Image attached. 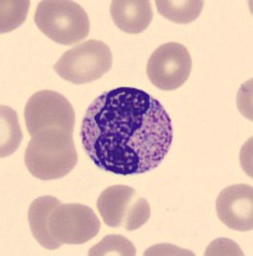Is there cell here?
I'll return each mask as SVG.
<instances>
[{
	"label": "cell",
	"mask_w": 253,
	"mask_h": 256,
	"mask_svg": "<svg viewBox=\"0 0 253 256\" xmlns=\"http://www.w3.org/2000/svg\"><path fill=\"white\" fill-rule=\"evenodd\" d=\"M84 152L105 172L142 174L160 166L173 142V124L159 100L136 88L97 96L81 124Z\"/></svg>",
	"instance_id": "cell-1"
},
{
	"label": "cell",
	"mask_w": 253,
	"mask_h": 256,
	"mask_svg": "<svg viewBox=\"0 0 253 256\" xmlns=\"http://www.w3.org/2000/svg\"><path fill=\"white\" fill-rule=\"evenodd\" d=\"M78 162L70 132L49 128L31 138L24 154L28 172L42 180L63 178L72 172Z\"/></svg>",
	"instance_id": "cell-2"
},
{
	"label": "cell",
	"mask_w": 253,
	"mask_h": 256,
	"mask_svg": "<svg viewBox=\"0 0 253 256\" xmlns=\"http://www.w3.org/2000/svg\"><path fill=\"white\" fill-rule=\"evenodd\" d=\"M35 24L45 36L61 45L77 44L87 38L90 32L86 10L69 0L40 2L35 13Z\"/></svg>",
	"instance_id": "cell-3"
},
{
	"label": "cell",
	"mask_w": 253,
	"mask_h": 256,
	"mask_svg": "<svg viewBox=\"0 0 253 256\" xmlns=\"http://www.w3.org/2000/svg\"><path fill=\"white\" fill-rule=\"evenodd\" d=\"M111 66L110 48L100 40H87L65 52L54 70L65 81L83 84L101 78L110 70Z\"/></svg>",
	"instance_id": "cell-4"
},
{
	"label": "cell",
	"mask_w": 253,
	"mask_h": 256,
	"mask_svg": "<svg viewBox=\"0 0 253 256\" xmlns=\"http://www.w3.org/2000/svg\"><path fill=\"white\" fill-rule=\"evenodd\" d=\"M27 131L35 137L49 128H61L73 134L76 116L69 100L51 90L38 91L28 99L24 108Z\"/></svg>",
	"instance_id": "cell-5"
},
{
	"label": "cell",
	"mask_w": 253,
	"mask_h": 256,
	"mask_svg": "<svg viewBox=\"0 0 253 256\" xmlns=\"http://www.w3.org/2000/svg\"><path fill=\"white\" fill-rule=\"evenodd\" d=\"M50 232L60 244H82L100 232L96 212L83 204H59L50 216Z\"/></svg>",
	"instance_id": "cell-6"
},
{
	"label": "cell",
	"mask_w": 253,
	"mask_h": 256,
	"mask_svg": "<svg viewBox=\"0 0 253 256\" xmlns=\"http://www.w3.org/2000/svg\"><path fill=\"white\" fill-rule=\"evenodd\" d=\"M192 58L186 46L168 42L157 48L147 63V77L163 91L182 88L191 76Z\"/></svg>",
	"instance_id": "cell-7"
},
{
	"label": "cell",
	"mask_w": 253,
	"mask_h": 256,
	"mask_svg": "<svg viewBox=\"0 0 253 256\" xmlns=\"http://www.w3.org/2000/svg\"><path fill=\"white\" fill-rule=\"evenodd\" d=\"M218 216L228 228L241 232L253 228V187L251 184H232L216 198Z\"/></svg>",
	"instance_id": "cell-8"
},
{
	"label": "cell",
	"mask_w": 253,
	"mask_h": 256,
	"mask_svg": "<svg viewBox=\"0 0 253 256\" xmlns=\"http://www.w3.org/2000/svg\"><path fill=\"white\" fill-rule=\"evenodd\" d=\"M136 198V190L124 184L104 190L97 200V210L104 223L113 228H124Z\"/></svg>",
	"instance_id": "cell-9"
},
{
	"label": "cell",
	"mask_w": 253,
	"mask_h": 256,
	"mask_svg": "<svg viewBox=\"0 0 253 256\" xmlns=\"http://www.w3.org/2000/svg\"><path fill=\"white\" fill-rule=\"evenodd\" d=\"M110 16L118 28L137 35L147 30L154 13L150 0H113Z\"/></svg>",
	"instance_id": "cell-10"
},
{
	"label": "cell",
	"mask_w": 253,
	"mask_h": 256,
	"mask_svg": "<svg viewBox=\"0 0 253 256\" xmlns=\"http://www.w3.org/2000/svg\"><path fill=\"white\" fill-rule=\"evenodd\" d=\"M60 201L54 196H41L32 201L28 209V223L36 241L47 250H56L61 246L50 232V216Z\"/></svg>",
	"instance_id": "cell-11"
},
{
	"label": "cell",
	"mask_w": 253,
	"mask_h": 256,
	"mask_svg": "<svg viewBox=\"0 0 253 256\" xmlns=\"http://www.w3.org/2000/svg\"><path fill=\"white\" fill-rule=\"evenodd\" d=\"M155 4L164 18L181 24L197 20L204 8L202 0H156Z\"/></svg>",
	"instance_id": "cell-12"
},
{
	"label": "cell",
	"mask_w": 253,
	"mask_h": 256,
	"mask_svg": "<svg viewBox=\"0 0 253 256\" xmlns=\"http://www.w3.org/2000/svg\"><path fill=\"white\" fill-rule=\"evenodd\" d=\"M1 144H0V156L5 158L15 152L22 142V131H20L18 116L13 109L1 105Z\"/></svg>",
	"instance_id": "cell-13"
},
{
	"label": "cell",
	"mask_w": 253,
	"mask_h": 256,
	"mask_svg": "<svg viewBox=\"0 0 253 256\" xmlns=\"http://www.w3.org/2000/svg\"><path fill=\"white\" fill-rule=\"evenodd\" d=\"M0 31L1 34L10 32L19 27L26 20L28 14L29 2L27 0H12V2H0Z\"/></svg>",
	"instance_id": "cell-14"
},
{
	"label": "cell",
	"mask_w": 253,
	"mask_h": 256,
	"mask_svg": "<svg viewBox=\"0 0 253 256\" xmlns=\"http://www.w3.org/2000/svg\"><path fill=\"white\" fill-rule=\"evenodd\" d=\"M88 255L134 256L136 255V248H134L133 244L122 234H109V236L104 237L99 244L92 246L88 251Z\"/></svg>",
	"instance_id": "cell-15"
},
{
	"label": "cell",
	"mask_w": 253,
	"mask_h": 256,
	"mask_svg": "<svg viewBox=\"0 0 253 256\" xmlns=\"http://www.w3.org/2000/svg\"><path fill=\"white\" fill-rule=\"evenodd\" d=\"M150 216H151V208L147 200L143 198L137 196L133 202L129 216L127 219V223L124 226V230H136L145 226L149 222Z\"/></svg>",
	"instance_id": "cell-16"
},
{
	"label": "cell",
	"mask_w": 253,
	"mask_h": 256,
	"mask_svg": "<svg viewBox=\"0 0 253 256\" xmlns=\"http://www.w3.org/2000/svg\"><path fill=\"white\" fill-rule=\"evenodd\" d=\"M218 251V255H243L241 248L233 241H230V240L227 238H219L216 241H214L207 248L205 255H215Z\"/></svg>",
	"instance_id": "cell-17"
}]
</instances>
